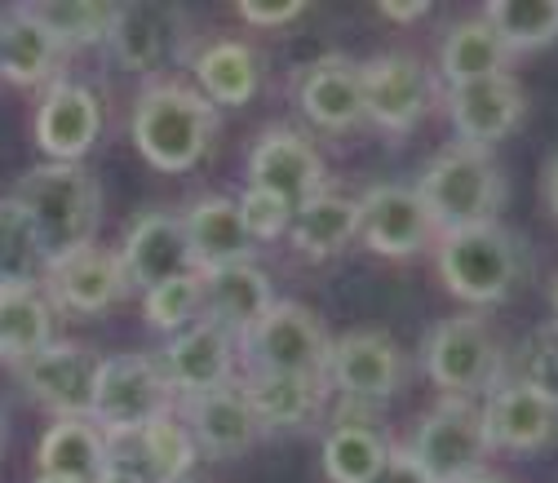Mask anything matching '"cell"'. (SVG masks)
I'll return each mask as SVG.
<instances>
[{"mask_svg":"<svg viewBox=\"0 0 558 483\" xmlns=\"http://www.w3.org/2000/svg\"><path fill=\"white\" fill-rule=\"evenodd\" d=\"M49 257L27 209L14 195H0V289H36L45 285Z\"/></svg>","mask_w":558,"mask_h":483,"instance_id":"obj_32","label":"cell"},{"mask_svg":"<svg viewBox=\"0 0 558 483\" xmlns=\"http://www.w3.org/2000/svg\"><path fill=\"white\" fill-rule=\"evenodd\" d=\"M422 360H426L430 382L457 399L487 390L493 377L501 373V347L478 315H452L435 324L422 347Z\"/></svg>","mask_w":558,"mask_h":483,"instance_id":"obj_8","label":"cell"},{"mask_svg":"<svg viewBox=\"0 0 558 483\" xmlns=\"http://www.w3.org/2000/svg\"><path fill=\"white\" fill-rule=\"evenodd\" d=\"M506 62H510V49L501 45V36L493 27H487L483 14L452 23L444 36V49H439V72H444L448 89L506 76Z\"/></svg>","mask_w":558,"mask_h":483,"instance_id":"obj_26","label":"cell"},{"mask_svg":"<svg viewBox=\"0 0 558 483\" xmlns=\"http://www.w3.org/2000/svg\"><path fill=\"white\" fill-rule=\"evenodd\" d=\"M298 102L302 111L319 124V129H351L360 124L364 111V67L345 53H324L306 67V76L298 85Z\"/></svg>","mask_w":558,"mask_h":483,"instance_id":"obj_21","label":"cell"},{"mask_svg":"<svg viewBox=\"0 0 558 483\" xmlns=\"http://www.w3.org/2000/svg\"><path fill=\"white\" fill-rule=\"evenodd\" d=\"M0 448H5V408H0Z\"/></svg>","mask_w":558,"mask_h":483,"instance_id":"obj_47","label":"cell"},{"mask_svg":"<svg viewBox=\"0 0 558 483\" xmlns=\"http://www.w3.org/2000/svg\"><path fill=\"white\" fill-rule=\"evenodd\" d=\"M319 386L324 382L284 377V373H244V382H240L262 431L266 426H306L319 412Z\"/></svg>","mask_w":558,"mask_h":483,"instance_id":"obj_31","label":"cell"},{"mask_svg":"<svg viewBox=\"0 0 558 483\" xmlns=\"http://www.w3.org/2000/svg\"><path fill=\"white\" fill-rule=\"evenodd\" d=\"M541 191H545V209H549V218L558 222V152H554L549 165H545V182H541Z\"/></svg>","mask_w":558,"mask_h":483,"instance_id":"obj_43","label":"cell"},{"mask_svg":"<svg viewBox=\"0 0 558 483\" xmlns=\"http://www.w3.org/2000/svg\"><path fill=\"white\" fill-rule=\"evenodd\" d=\"M248 27H284L293 19L306 14L302 0H240V10H235Z\"/></svg>","mask_w":558,"mask_h":483,"instance_id":"obj_40","label":"cell"},{"mask_svg":"<svg viewBox=\"0 0 558 483\" xmlns=\"http://www.w3.org/2000/svg\"><path fill=\"white\" fill-rule=\"evenodd\" d=\"M14 200L27 209L49 262L89 249L98 236L102 195H98V182L85 165H58V160L36 165L19 178Z\"/></svg>","mask_w":558,"mask_h":483,"instance_id":"obj_2","label":"cell"},{"mask_svg":"<svg viewBox=\"0 0 558 483\" xmlns=\"http://www.w3.org/2000/svg\"><path fill=\"white\" fill-rule=\"evenodd\" d=\"M195 81H199V94L214 107H244L257 94L262 67L244 40H214L195 58Z\"/></svg>","mask_w":558,"mask_h":483,"instance_id":"obj_29","label":"cell"},{"mask_svg":"<svg viewBox=\"0 0 558 483\" xmlns=\"http://www.w3.org/2000/svg\"><path fill=\"white\" fill-rule=\"evenodd\" d=\"M143 315H147L151 328H165V333L191 328L195 315H204V280L199 275H182V280L147 289L143 293Z\"/></svg>","mask_w":558,"mask_h":483,"instance_id":"obj_37","label":"cell"},{"mask_svg":"<svg viewBox=\"0 0 558 483\" xmlns=\"http://www.w3.org/2000/svg\"><path fill=\"white\" fill-rule=\"evenodd\" d=\"M483 426L493 448L541 452L558 444V399H545L523 382H501L483 403Z\"/></svg>","mask_w":558,"mask_h":483,"instance_id":"obj_19","label":"cell"},{"mask_svg":"<svg viewBox=\"0 0 558 483\" xmlns=\"http://www.w3.org/2000/svg\"><path fill=\"white\" fill-rule=\"evenodd\" d=\"M377 14L390 23H416V19L430 14V0H381Z\"/></svg>","mask_w":558,"mask_h":483,"instance_id":"obj_42","label":"cell"},{"mask_svg":"<svg viewBox=\"0 0 558 483\" xmlns=\"http://www.w3.org/2000/svg\"><path fill=\"white\" fill-rule=\"evenodd\" d=\"M53 341V302L36 289H0V360L23 369Z\"/></svg>","mask_w":558,"mask_h":483,"instance_id":"obj_28","label":"cell"},{"mask_svg":"<svg viewBox=\"0 0 558 483\" xmlns=\"http://www.w3.org/2000/svg\"><path fill=\"white\" fill-rule=\"evenodd\" d=\"M483 19L510 53L545 49L558 40V0H493Z\"/></svg>","mask_w":558,"mask_h":483,"instance_id":"obj_35","label":"cell"},{"mask_svg":"<svg viewBox=\"0 0 558 483\" xmlns=\"http://www.w3.org/2000/svg\"><path fill=\"white\" fill-rule=\"evenodd\" d=\"M360 236L381 257H412V253H422L439 231L426 214L422 195H416V186L381 182V186H368L360 195Z\"/></svg>","mask_w":558,"mask_h":483,"instance_id":"obj_14","label":"cell"},{"mask_svg":"<svg viewBox=\"0 0 558 483\" xmlns=\"http://www.w3.org/2000/svg\"><path fill=\"white\" fill-rule=\"evenodd\" d=\"M386 461H390V444L364 422L337 418V426L324 439V470L332 483H373Z\"/></svg>","mask_w":558,"mask_h":483,"instance_id":"obj_33","label":"cell"},{"mask_svg":"<svg viewBox=\"0 0 558 483\" xmlns=\"http://www.w3.org/2000/svg\"><path fill=\"white\" fill-rule=\"evenodd\" d=\"M293 244L302 257L311 262H324L332 253H341L360 236V200L351 195H337V191H319L311 204L293 214V227H289Z\"/></svg>","mask_w":558,"mask_h":483,"instance_id":"obj_27","label":"cell"},{"mask_svg":"<svg viewBox=\"0 0 558 483\" xmlns=\"http://www.w3.org/2000/svg\"><path fill=\"white\" fill-rule=\"evenodd\" d=\"M465 483H501V479H493V474H474V479H465Z\"/></svg>","mask_w":558,"mask_h":483,"instance_id":"obj_46","label":"cell"},{"mask_svg":"<svg viewBox=\"0 0 558 483\" xmlns=\"http://www.w3.org/2000/svg\"><path fill=\"white\" fill-rule=\"evenodd\" d=\"M199 280H204V319L231 328L235 337H244V333L275 306V293H270L266 270H257L253 262L199 270Z\"/></svg>","mask_w":558,"mask_h":483,"instance_id":"obj_24","label":"cell"},{"mask_svg":"<svg viewBox=\"0 0 558 483\" xmlns=\"http://www.w3.org/2000/svg\"><path fill=\"white\" fill-rule=\"evenodd\" d=\"M182 422H186L195 448L208 452V457H240L262 435V422H257V412H253V403L240 386L186 395L182 399Z\"/></svg>","mask_w":558,"mask_h":483,"instance_id":"obj_20","label":"cell"},{"mask_svg":"<svg viewBox=\"0 0 558 483\" xmlns=\"http://www.w3.org/2000/svg\"><path fill=\"white\" fill-rule=\"evenodd\" d=\"M173 386L156 355H111L98 369L89 422L107 439H133L143 435L156 418L173 412Z\"/></svg>","mask_w":558,"mask_h":483,"instance_id":"obj_5","label":"cell"},{"mask_svg":"<svg viewBox=\"0 0 558 483\" xmlns=\"http://www.w3.org/2000/svg\"><path fill=\"white\" fill-rule=\"evenodd\" d=\"M416 195H422L435 231L452 236V231H470V227H483V222H497V209L506 200V178H501L497 160L487 152L452 143V147H444L422 169Z\"/></svg>","mask_w":558,"mask_h":483,"instance_id":"obj_3","label":"cell"},{"mask_svg":"<svg viewBox=\"0 0 558 483\" xmlns=\"http://www.w3.org/2000/svg\"><path fill=\"white\" fill-rule=\"evenodd\" d=\"M182 227H186L199 270L235 266V262H248V253H253V236L240 218V204L227 195H199L182 214Z\"/></svg>","mask_w":558,"mask_h":483,"instance_id":"obj_23","label":"cell"},{"mask_svg":"<svg viewBox=\"0 0 558 483\" xmlns=\"http://www.w3.org/2000/svg\"><path fill=\"white\" fill-rule=\"evenodd\" d=\"M408 452L416 457V466L426 470L430 483H465L483 474V461L493 452L483 408H474V399L444 395L422 418V426H416Z\"/></svg>","mask_w":558,"mask_h":483,"instance_id":"obj_7","label":"cell"},{"mask_svg":"<svg viewBox=\"0 0 558 483\" xmlns=\"http://www.w3.org/2000/svg\"><path fill=\"white\" fill-rule=\"evenodd\" d=\"M32 483H72V479H58V474H36Z\"/></svg>","mask_w":558,"mask_h":483,"instance_id":"obj_45","label":"cell"},{"mask_svg":"<svg viewBox=\"0 0 558 483\" xmlns=\"http://www.w3.org/2000/svg\"><path fill=\"white\" fill-rule=\"evenodd\" d=\"M235 355H240V337L231 328H222L214 319H195L191 328L173 333V341L160 351V369H165L173 395L186 399V395L231 386Z\"/></svg>","mask_w":558,"mask_h":483,"instance_id":"obj_15","label":"cell"},{"mask_svg":"<svg viewBox=\"0 0 558 483\" xmlns=\"http://www.w3.org/2000/svg\"><path fill=\"white\" fill-rule=\"evenodd\" d=\"M45 289H49V302L58 311L98 315V311H111L129 293V275H124L120 253H111L102 244H89V249H81L72 257L49 262Z\"/></svg>","mask_w":558,"mask_h":483,"instance_id":"obj_17","label":"cell"},{"mask_svg":"<svg viewBox=\"0 0 558 483\" xmlns=\"http://www.w3.org/2000/svg\"><path fill=\"white\" fill-rule=\"evenodd\" d=\"M244 173H248V186L279 195L293 214L324 191L319 152L311 147L306 133H298L289 124H270L257 133V143L248 147V160H244Z\"/></svg>","mask_w":558,"mask_h":483,"instance_id":"obj_9","label":"cell"},{"mask_svg":"<svg viewBox=\"0 0 558 483\" xmlns=\"http://www.w3.org/2000/svg\"><path fill=\"white\" fill-rule=\"evenodd\" d=\"M36 147L58 165H81V156L102 133V102L94 89L76 81H53L36 102Z\"/></svg>","mask_w":558,"mask_h":483,"instance_id":"obj_13","label":"cell"},{"mask_svg":"<svg viewBox=\"0 0 558 483\" xmlns=\"http://www.w3.org/2000/svg\"><path fill=\"white\" fill-rule=\"evenodd\" d=\"M439 275L452 298L470 306H497L523 285L527 253L510 227L483 222L470 231L439 236Z\"/></svg>","mask_w":558,"mask_h":483,"instance_id":"obj_4","label":"cell"},{"mask_svg":"<svg viewBox=\"0 0 558 483\" xmlns=\"http://www.w3.org/2000/svg\"><path fill=\"white\" fill-rule=\"evenodd\" d=\"M53 36L72 53L81 45H102L116 23V5H98V0H45V5H27Z\"/></svg>","mask_w":558,"mask_h":483,"instance_id":"obj_36","label":"cell"},{"mask_svg":"<svg viewBox=\"0 0 558 483\" xmlns=\"http://www.w3.org/2000/svg\"><path fill=\"white\" fill-rule=\"evenodd\" d=\"M324 377L351 403L390 399L403 386V351L386 333H345L332 341Z\"/></svg>","mask_w":558,"mask_h":483,"instance_id":"obj_16","label":"cell"},{"mask_svg":"<svg viewBox=\"0 0 558 483\" xmlns=\"http://www.w3.org/2000/svg\"><path fill=\"white\" fill-rule=\"evenodd\" d=\"M173 14L169 10H156V5H124L116 10V23H111V53L129 67V72H151L160 67L169 53H173Z\"/></svg>","mask_w":558,"mask_h":483,"instance_id":"obj_30","label":"cell"},{"mask_svg":"<svg viewBox=\"0 0 558 483\" xmlns=\"http://www.w3.org/2000/svg\"><path fill=\"white\" fill-rule=\"evenodd\" d=\"M133 147L160 173L195 169L218 133V107L186 85H147L133 102Z\"/></svg>","mask_w":558,"mask_h":483,"instance_id":"obj_1","label":"cell"},{"mask_svg":"<svg viewBox=\"0 0 558 483\" xmlns=\"http://www.w3.org/2000/svg\"><path fill=\"white\" fill-rule=\"evenodd\" d=\"M523 116H527V94L510 72L448 89V120L465 147L487 152L501 137H510L523 124Z\"/></svg>","mask_w":558,"mask_h":483,"instance_id":"obj_18","label":"cell"},{"mask_svg":"<svg viewBox=\"0 0 558 483\" xmlns=\"http://www.w3.org/2000/svg\"><path fill=\"white\" fill-rule=\"evenodd\" d=\"M364 67V111L386 133H408L426 120L435 102V85L422 58L412 53H377Z\"/></svg>","mask_w":558,"mask_h":483,"instance_id":"obj_10","label":"cell"},{"mask_svg":"<svg viewBox=\"0 0 558 483\" xmlns=\"http://www.w3.org/2000/svg\"><path fill=\"white\" fill-rule=\"evenodd\" d=\"M40 474H58L72 483H98L111 466V439L89 418H58L40 448H36Z\"/></svg>","mask_w":558,"mask_h":483,"instance_id":"obj_25","label":"cell"},{"mask_svg":"<svg viewBox=\"0 0 558 483\" xmlns=\"http://www.w3.org/2000/svg\"><path fill=\"white\" fill-rule=\"evenodd\" d=\"M240 351L248 373H284V377H311L324 382L332 341L315 311L302 302H275L244 337Z\"/></svg>","mask_w":558,"mask_h":483,"instance_id":"obj_6","label":"cell"},{"mask_svg":"<svg viewBox=\"0 0 558 483\" xmlns=\"http://www.w3.org/2000/svg\"><path fill=\"white\" fill-rule=\"evenodd\" d=\"M120 262L129 275V289H143V293L169 280H182V275H199L182 214H169V209H147L129 222Z\"/></svg>","mask_w":558,"mask_h":483,"instance_id":"obj_11","label":"cell"},{"mask_svg":"<svg viewBox=\"0 0 558 483\" xmlns=\"http://www.w3.org/2000/svg\"><path fill=\"white\" fill-rule=\"evenodd\" d=\"M137 448V457H143V479L147 483H182L195 466V439L186 431L182 418H173V412H165V418H156L143 435L129 439Z\"/></svg>","mask_w":558,"mask_h":483,"instance_id":"obj_34","label":"cell"},{"mask_svg":"<svg viewBox=\"0 0 558 483\" xmlns=\"http://www.w3.org/2000/svg\"><path fill=\"white\" fill-rule=\"evenodd\" d=\"M235 204H240V218H244L253 240H275V236H284L293 227V209L262 186H244V195Z\"/></svg>","mask_w":558,"mask_h":483,"instance_id":"obj_39","label":"cell"},{"mask_svg":"<svg viewBox=\"0 0 558 483\" xmlns=\"http://www.w3.org/2000/svg\"><path fill=\"white\" fill-rule=\"evenodd\" d=\"M62 58H66V49L27 5H14L0 14V76L10 85H23V89L45 85L49 89L58 81Z\"/></svg>","mask_w":558,"mask_h":483,"instance_id":"obj_22","label":"cell"},{"mask_svg":"<svg viewBox=\"0 0 558 483\" xmlns=\"http://www.w3.org/2000/svg\"><path fill=\"white\" fill-rule=\"evenodd\" d=\"M98 483H147L143 474H133V470H120V466H107V474Z\"/></svg>","mask_w":558,"mask_h":483,"instance_id":"obj_44","label":"cell"},{"mask_svg":"<svg viewBox=\"0 0 558 483\" xmlns=\"http://www.w3.org/2000/svg\"><path fill=\"white\" fill-rule=\"evenodd\" d=\"M98 369L102 360L81 341H49L40 355L19 369V382L40 408L58 412V418H89Z\"/></svg>","mask_w":558,"mask_h":483,"instance_id":"obj_12","label":"cell"},{"mask_svg":"<svg viewBox=\"0 0 558 483\" xmlns=\"http://www.w3.org/2000/svg\"><path fill=\"white\" fill-rule=\"evenodd\" d=\"M514 382L541 390L545 399H558V324H541L519 341Z\"/></svg>","mask_w":558,"mask_h":483,"instance_id":"obj_38","label":"cell"},{"mask_svg":"<svg viewBox=\"0 0 558 483\" xmlns=\"http://www.w3.org/2000/svg\"><path fill=\"white\" fill-rule=\"evenodd\" d=\"M549 302H554V311H558V275H554V289H549Z\"/></svg>","mask_w":558,"mask_h":483,"instance_id":"obj_48","label":"cell"},{"mask_svg":"<svg viewBox=\"0 0 558 483\" xmlns=\"http://www.w3.org/2000/svg\"><path fill=\"white\" fill-rule=\"evenodd\" d=\"M373 483H430L426 470L416 466V457L408 448H390V461L381 466V474Z\"/></svg>","mask_w":558,"mask_h":483,"instance_id":"obj_41","label":"cell"}]
</instances>
